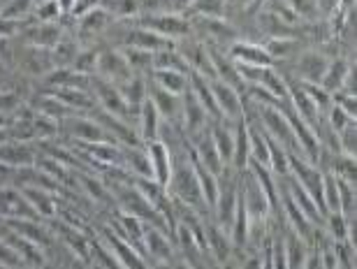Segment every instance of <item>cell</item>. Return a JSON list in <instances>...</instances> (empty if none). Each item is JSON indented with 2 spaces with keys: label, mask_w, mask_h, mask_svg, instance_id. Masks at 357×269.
I'll return each instance as SVG.
<instances>
[{
  "label": "cell",
  "mask_w": 357,
  "mask_h": 269,
  "mask_svg": "<svg viewBox=\"0 0 357 269\" xmlns=\"http://www.w3.org/2000/svg\"><path fill=\"white\" fill-rule=\"evenodd\" d=\"M172 158H174V153H172ZM167 193H169L172 200L185 204V207H190L195 211H202V214L209 211V209H206V204H204L202 190H199L195 169H192V165H190L188 144L183 146V153L174 158L172 176H169V183H167Z\"/></svg>",
  "instance_id": "cell-1"
},
{
  "label": "cell",
  "mask_w": 357,
  "mask_h": 269,
  "mask_svg": "<svg viewBox=\"0 0 357 269\" xmlns=\"http://www.w3.org/2000/svg\"><path fill=\"white\" fill-rule=\"evenodd\" d=\"M192 35L209 47L227 49L232 42L241 40L239 28L230 19H209V17H188Z\"/></svg>",
  "instance_id": "cell-2"
},
{
  "label": "cell",
  "mask_w": 357,
  "mask_h": 269,
  "mask_svg": "<svg viewBox=\"0 0 357 269\" xmlns=\"http://www.w3.org/2000/svg\"><path fill=\"white\" fill-rule=\"evenodd\" d=\"M330 59L332 56L325 54L320 47H304L295 54V59L290 61V70L285 72H290L299 84H320L327 72V66H330Z\"/></svg>",
  "instance_id": "cell-3"
},
{
  "label": "cell",
  "mask_w": 357,
  "mask_h": 269,
  "mask_svg": "<svg viewBox=\"0 0 357 269\" xmlns=\"http://www.w3.org/2000/svg\"><path fill=\"white\" fill-rule=\"evenodd\" d=\"M89 91H91L93 100H96V105L100 109L109 112V114L123 118V121H128V123H130V118H137L132 114V109L128 107V102L123 100V95H121L116 84L107 82V79H102V77H98V75H91Z\"/></svg>",
  "instance_id": "cell-4"
},
{
  "label": "cell",
  "mask_w": 357,
  "mask_h": 269,
  "mask_svg": "<svg viewBox=\"0 0 357 269\" xmlns=\"http://www.w3.org/2000/svg\"><path fill=\"white\" fill-rule=\"evenodd\" d=\"M239 197L246 209L248 221H269L271 218L269 200L251 169H244V172L239 174Z\"/></svg>",
  "instance_id": "cell-5"
},
{
  "label": "cell",
  "mask_w": 357,
  "mask_h": 269,
  "mask_svg": "<svg viewBox=\"0 0 357 269\" xmlns=\"http://www.w3.org/2000/svg\"><path fill=\"white\" fill-rule=\"evenodd\" d=\"M132 24L146 28V31L158 33L162 38L174 40V42L192 35L190 21L185 14H142V17L132 19Z\"/></svg>",
  "instance_id": "cell-6"
},
{
  "label": "cell",
  "mask_w": 357,
  "mask_h": 269,
  "mask_svg": "<svg viewBox=\"0 0 357 269\" xmlns=\"http://www.w3.org/2000/svg\"><path fill=\"white\" fill-rule=\"evenodd\" d=\"M61 132L68 134L75 144H93V141H116L102 125L96 123L89 114H73L61 121ZM119 144V141H116Z\"/></svg>",
  "instance_id": "cell-7"
},
{
  "label": "cell",
  "mask_w": 357,
  "mask_h": 269,
  "mask_svg": "<svg viewBox=\"0 0 357 269\" xmlns=\"http://www.w3.org/2000/svg\"><path fill=\"white\" fill-rule=\"evenodd\" d=\"M63 33H66V28H63L61 21L59 24H40V21L26 19V21H21L17 38L24 42V45L52 52L56 47V42L63 38Z\"/></svg>",
  "instance_id": "cell-8"
},
{
  "label": "cell",
  "mask_w": 357,
  "mask_h": 269,
  "mask_svg": "<svg viewBox=\"0 0 357 269\" xmlns=\"http://www.w3.org/2000/svg\"><path fill=\"white\" fill-rule=\"evenodd\" d=\"M96 75L102 77V79H107V82L116 84V86H121V84H126V82H130L132 77H135L130 66H128L123 52H121L119 47H105V49H100Z\"/></svg>",
  "instance_id": "cell-9"
},
{
  "label": "cell",
  "mask_w": 357,
  "mask_h": 269,
  "mask_svg": "<svg viewBox=\"0 0 357 269\" xmlns=\"http://www.w3.org/2000/svg\"><path fill=\"white\" fill-rule=\"evenodd\" d=\"M114 24H116V19H114L109 12L102 10L100 5H93L86 12H82L79 17H77L75 35L79 42H91V40H98L100 35L109 33Z\"/></svg>",
  "instance_id": "cell-10"
},
{
  "label": "cell",
  "mask_w": 357,
  "mask_h": 269,
  "mask_svg": "<svg viewBox=\"0 0 357 269\" xmlns=\"http://www.w3.org/2000/svg\"><path fill=\"white\" fill-rule=\"evenodd\" d=\"M211 84V93L216 100L220 121L227 123H237L244 118V95H239L232 86H227L220 79H209Z\"/></svg>",
  "instance_id": "cell-11"
},
{
  "label": "cell",
  "mask_w": 357,
  "mask_h": 269,
  "mask_svg": "<svg viewBox=\"0 0 357 269\" xmlns=\"http://www.w3.org/2000/svg\"><path fill=\"white\" fill-rule=\"evenodd\" d=\"M144 253L149 258L153 260L155 265H169L174 263V256H176V249H174V237L167 235L165 230L155 228V225H144Z\"/></svg>",
  "instance_id": "cell-12"
},
{
  "label": "cell",
  "mask_w": 357,
  "mask_h": 269,
  "mask_svg": "<svg viewBox=\"0 0 357 269\" xmlns=\"http://www.w3.org/2000/svg\"><path fill=\"white\" fill-rule=\"evenodd\" d=\"M14 218H35L40 221V216L35 214L31 202L26 200L21 188L12 186H0V221H14Z\"/></svg>",
  "instance_id": "cell-13"
},
{
  "label": "cell",
  "mask_w": 357,
  "mask_h": 269,
  "mask_svg": "<svg viewBox=\"0 0 357 269\" xmlns=\"http://www.w3.org/2000/svg\"><path fill=\"white\" fill-rule=\"evenodd\" d=\"M211 118L206 116L204 107L199 105V100L195 95L190 93V91H185L181 95V128H183V137L190 139L199 134L202 130L209 128Z\"/></svg>",
  "instance_id": "cell-14"
},
{
  "label": "cell",
  "mask_w": 357,
  "mask_h": 269,
  "mask_svg": "<svg viewBox=\"0 0 357 269\" xmlns=\"http://www.w3.org/2000/svg\"><path fill=\"white\" fill-rule=\"evenodd\" d=\"M185 141H188L190 153L199 160V165L209 169L213 176H220L227 169L223 165V160H220L216 146H213V139H211V134H209V128L202 130L199 134H195V137L185 139Z\"/></svg>",
  "instance_id": "cell-15"
},
{
  "label": "cell",
  "mask_w": 357,
  "mask_h": 269,
  "mask_svg": "<svg viewBox=\"0 0 357 269\" xmlns=\"http://www.w3.org/2000/svg\"><path fill=\"white\" fill-rule=\"evenodd\" d=\"M225 54L234 63H244V66H260V68L274 66V59L267 54V49L258 40H237L225 49Z\"/></svg>",
  "instance_id": "cell-16"
},
{
  "label": "cell",
  "mask_w": 357,
  "mask_h": 269,
  "mask_svg": "<svg viewBox=\"0 0 357 269\" xmlns=\"http://www.w3.org/2000/svg\"><path fill=\"white\" fill-rule=\"evenodd\" d=\"M17 63H19V68L24 70L26 75L40 77V79L47 72H52V70H54L52 52H47V49L31 47V45H24V42H21L19 49H17Z\"/></svg>",
  "instance_id": "cell-17"
},
{
  "label": "cell",
  "mask_w": 357,
  "mask_h": 269,
  "mask_svg": "<svg viewBox=\"0 0 357 269\" xmlns=\"http://www.w3.org/2000/svg\"><path fill=\"white\" fill-rule=\"evenodd\" d=\"M102 237H105V244L107 249L114 258H116V263L121 265V269H149L146 263H144V256L132 249L130 244L126 242L123 237L116 235V232H109V230H102Z\"/></svg>",
  "instance_id": "cell-18"
},
{
  "label": "cell",
  "mask_w": 357,
  "mask_h": 269,
  "mask_svg": "<svg viewBox=\"0 0 357 269\" xmlns=\"http://www.w3.org/2000/svg\"><path fill=\"white\" fill-rule=\"evenodd\" d=\"M5 228L14 232V235L28 239L35 246H40L42 251H47L54 244V235L49 232L47 225H42L35 218H14V221H5Z\"/></svg>",
  "instance_id": "cell-19"
},
{
  "label": "cell",
  "mask_w": 357,
  "mask_h": 269,
  "mask_svg": "<svg viewBox=\"0 0 357 269\" xmlns=\"http://www.w3.org/2000/svg\"><path fill=\"white\" fill-rule=\"evenodd\" d=\"M149 100L153 102V107L158 109V114L162 118V123L169 125H181V95H172L167 91H162L160 86L149 82Z\"/></svg>",
  "instance_id": "cell-20"
},
{
  "label": "cell",
  "mask_w": 357,
  "mask_h": 269,
  "mask_svg": "<svg viewBox=\"0 0 357 269\" xmlns=\"http://www.w3.org/2000/svg\"><path fill=\"white\" fill-rule=\"evenodd\" d=\"M146 153L151 158V167H153V179L160 183V186L167 188L169 183V176H172V165H174V158H172V146H167V141L162 139H153V141H146Z\"/></svg>",
  "instance_id": "cell-21"
},
{
  "label": "cell",
  "mask_w": 357,
  "mask_h": 269,
  "mask_svg": "<svg viewBox=\"0 0 357 269\" xmlns=\"http://www.w3.org/2000/svg\"><path fill=\"white\" fill-rule=\"evenodd\" d=\"M204 232H206V251H209V256L216 260L218 265L232 260V256L237 251H234V246H232L230 232L223 230L213 221H204Z\"/></svg>",
  "instance_id": "cell-22"
},
{
  "label": "cell",
  "mask_w": 357,
  "mask_h": 269,
  "mask_svg": "<svg viewBox=\"0 0 357 269\" xmlns=\"http://www.w3.org/2000/svg\"><path fill=\"white\" fill-rule=\"evenodd\" d=\"M38 148H35L31 141H5L0 144V162L12 169H21V167H33L38 162Z\"/></svg>",
  "instance_id": "cell-23"
},
{
  "label": "cell",
  "mask_w": 357,
  "mask_h": 269,
  "mask_svg": "<svg viewBox=\"0 0 357 269\" xmlns=\"http://www.w3.org/2000/svg\"><path fill=\"white\" fill-rule=\"evenodd\" d=\"M77 151L89 153L102 167H123V146L116 141H93V144H77Z\"/></svg>",
  "instance_id": "cell-24"
},
{
  "label": "cell",
  "mask_w": 357,
  "mask_h": 269,
  "mask_svg": "<svg viewBox=\"0 0 357 269\" xmlns=\"http://www.w3.org/2000/svg\"><path fill=\"white\" fill-rule=\"evenodd\" d=\"M209 134L213 139V146L223 160V165L230 169L232 162V153H234V123L227 121H211L209 123Z\"/></svg>",
  "instance_id": "cell-25"
},
{
  "label": "cell",
  "mask_w": 357,
  "mask_h": 269,
  "mask_svg": "<svg viewBox=\"0 0 357 269\" xmlns=\"http://www.w3.org/2000/svg\"><path fill=\"white\" fill-rule=\"evenodd\" d=\"M353 68H355V61H351L348 56H332L320 86H323L327 93H337V91L344 89V84Z\"/></svg>",
  "instance_id": "cell-26"
},
{
  "label": "cell",
  "mask_w": 357,
  "mask_h": 269,
  "mask_svg": "<svg viewBox=\"0 0 357 269\" xmlns=\"http://www.w3.org/2000/svg\"><path fill=\"white\" fill-rule=\"evenodd\" d=\"M160 128H162V118L158 114V109L153 107V102L146 98V102L142 105L139 116H137V134H139L142 144L160 139Z\"/></svg>",
  "instance_id": "cell-27"
},
{
  "label": "cell",
  "mask_w": 357,
  "mask_h": 269,
  "mask_svg": "<svg viewBox=\"0 0 357 269\" xmlns=\"http://www.w3.org/2000/svg\"><path fill=\"white\" fill-rule=\"evenodd\" d=\"M123 167L128 174L132 176H144V179H153V167L151 158L146 153V146H123Z\"/></svg>",
  "instance_id": "cell-28"
},
{
  "label": "cell",
  "mask_w": 357,
  "mask_h": 269,
  "mask_svg": "<svg viewBox=\"0 0 357 269\" xmlns=\"http://www.w3.org/2000/svg\"><path fill=\"white\" fill-rule=\"evenodd\" d=\"M79 52H82V42L77 40V35L73 31H66L63 38L56 42V47L52 49L54 68H73V63Z\"/></svg>",
  "instance_id": "cell-29"
},
{
  "label": "cell",
  "mask_w": 357,
  "mask_h": 269,
  "mask_svg": "<svg viewBox=\"0 0 357 269\" xmlns=\"http://www.w3.org/2000/svg\"><path fill=\"white\" fill-rule=\"evenodd\" d=\"M146 89H149V77H142V75H135L130 82H126L119 86L121 95H123V100L128 102V107L132 109L135 116H139L142 105H144L149 98Z\"/></svg>",
  "instance_id": "cell-30"
},
{
  "label": "cell",
  "mask_w": 357,
  "mask_h": 269,
  "mask_svg": "<svg viewBox=\"0 0 357 269\" xmlns=\"http://www.w3.org/2000/svg\"><path fill=\"white\" fill-rule=\"evenodd\" d=\"M28 105L33 107V112H38V114H42V116L54 118V121H59V123L66 121L68 116L77 114V112H73L66 102H61L59 98H54L52 93H42V95H38V100H31Z\"/></svg>",
  "instance_id": "cell-31"
},
{
  "label": "cell",
  "mask_w": 357,
  "mask_h": 269,
  "mask_svg": "<svg viewBox=\"0 0 357 269\" xmlns=\"http://www.w3.org/2000/svg\"><path fill=\"white\" fill-rule=\"evenodd\" d=\"M149 82L172 95H183L188 91V75L176 72V70H153L149 75Z\"/></svg>",
  "instance_id": "cell-32"
},
{
  "label": "cell",
  "mask_w": 357,
  "mask_h": 269,
  "mask_svg": "<svg viewBox=\"0 0 357 269\" xmlns=\"http://www.w3.org/2000/svg\"><path fill=\"white\" fill-rule=\"evenodd\" d=\"M21 193L28 202H31V207L35 209V214L40 218H54L56 211H59V202H56V197L49 193V190H40V188H21Z\"/></svg>",
  "instance_id": "cell-33"
},
{
  "label": "cell",
  "mask_w": 357,
  "mask_h": 269,
  "mask_svg": "<svg viewBox=\"0 0 357 269\" xmlns=\"http://www.w3.org/2000/svg\"><path fill=\"white\" fill-rule=\"evenodd\" d=\"M227 0H192L185 10V17H209V19H230Z\"/></svg>",
  "instance_id": "cell-34"
},
{
  "label": "cell",
  "mask_w": 357,
  "mask_h": 269,
  "mask_svg": "<svg viewBox=\"0 0 357 269\" xmlns=\"http://www.w3.org/2000/svg\"><path fill=\"white\" fill-rule=\"evenodd\" d=\"M248 134H246V121L234 123V153H232V162H230V169L232 172L241 174L244 169L248 167Z\"/></svg>",
  "instance_id": "cell-35"
},
{
  "label": "cell",
  "mask_w": 357,
  "mask_h": 269,
  "mask_svg": "<svg viewBox=\"0 0 357 269\" xmlns=\"http://www.w3.org/2000/svg\"><path fill=\"white\" fill-rule=\"evenodd\" d=\"M3 237L21 253V258L26 260L28 267H42V265H45V251H42L40 246H35L33 242H28V239H24V237L14 235V232H10V230H7Z\"/></svg>",
  "instance_id": "cell-36"
},
{
  "label": "cell",
  "mask_w": 357,
  "mask_h": 269,
  "mask_svg": "<svg viewBox=\"0 0 357 269\" xmlns=\"http://www.w3.org/2000/svg\"><path fill=\"white\" fill-rule=\"evenodd\" d=\"M123 52L128 66L135 75H151L153 72V54L151 52H144V49H135V47H119Z\"/></svg>",
  "instance_id": "cell-37"
},
{
  "label": "cell",
  "mask_w": 357,
  "mask_h": 269,
  "mask_svg": "<svg viewBox=\"0 0 357 269\" xmlns=\"http://www.w3.org/2000/svg\"><path fill=\"white\" fill-rule=\"evenodd\" d=\"M98 5L116 21H132L139 17V0H98Z\"/></svg>",
  "instance_id": "cell-38"
},
{
  "label": "cell",
  "mask_w": 357,
  "mask_h": 269,
  "mask_svg": "<svg viewBox=\"0 0 357 269\" xmlns=\"http://www.w3.org/2000/svg\"><path fill=\"white\" fill-rule=\"evenodd\" d=\"M61 232V239L66 244H70V249H73L77 256H79L82 260H89L91 258V246H89V239L82 235L79 230H75V228H70V225L66 223H59L56 225Z\"/></svg>",
  "instance_id": "cell-39"
},
{
  "label": "cell",
  "mask_w": 357,
  "mask_h": 269,
  "mask_svg": "<svg viewBox=\"0 0 357 269\" xmlns=\"http://www.w3.org/2000/svg\"><path fill=\"white\" fill-rule=\"evenodd\" d=\"M258 86L265 89L267 93H271V95L276 98V100L288 102V84H285L283 75L278 72L276 66H274V68H267V70H265V75H262V79H260Z\"/></svg>",
  "instance_id": "cell-40"
},
{
  "label": "cell",
  "mask_w": 357,
  "mask_h": 269,
  "mask_svg": "<svg viewBox=\"0 0 357 269\" xmlns=\"http://www.w3.org/2000/svg\"><path fill=\"white\" fill-rule=\"evenodd\" d=\"M40 0H5L3 10H0V17L12 19V21H26L33 17V10Z\"/></svg>",
  "instance_id": "cell-41"
},
{
  "label": "cell",
  "mask_w": 357,
  "mask_h": 269,
  "mask_svg": "<svg viewBox=\"0 0 357 269\" xmlns=\"http://www.w3.org/2000/svg\"><path fill=\"white\" fill-rule=\"evenodd\" d=\"M153 70H176V72L190 75V70L185 66V61L181 59V54L176 52V47L167 49V52L153 54Z\"/></svg>",
  "instance_id": "cell-42"
},
{
  "label": "cell",
  "mask_w": 357,
  "mask_h": 269,
  "mask_svg": "<svg viewBox=\"0 0 357 269\" xmlns=\"http://www.w3.org/2000/svg\"><path fill=\"white\" fill-rule=\"evenodd\" d=\"M98 54L100 49H93V47H82V52L77 54V59L73 63V68L77 75H84V77H91L96 75V68H98Z\"/></svg>",
  "instance_id": "cell-43"
},
{
  "label": "cell",
  "mask_w": 357,
  "mask_h": 269,
  "mask_svg": "<svg viewBox=\"0 0 357 269\" xmlns=\"http://www.w3.org/2000/svg\"><path fill=\"white\" fill-rule=\"evenodd\" d=\"M63 17L61 7L56 0H40L33 10V21H40V24H59Z\"/></svg>",
  "instance_id": "cell-44"
},
{
  "label": "cell",
  "mask_w": 357,
  "mask_h": 269,
  "mask_svg": "<svg viewBox=\"0 0 357 269\" xmlns=\"http://www.w3.org/2000/svg\"><path fill=\"white\" fill-rule=\"evenodd\" d=\"M295 17L299 19V24H313V21H320V12H318V3L316 0H285Z\"/></svg>",
  "instance_id": "cell-45"
},
{
  "label": "cell",
  "mask_w": 357,
  "mask_h": 269,
  "mask_svg": "<svg viewBox=\"0 0 357 269\" xmlns=\"http://www.w3.org/2000/svg\"><path fill=\"white\" fill-rule=\"evenodd\" d=\"M262 10L274 14L276 19L285 21L288 26H299V19L295 17V12H292V7L285 3V0H265V5H262Z\"/></svg>",
  "instance_id": "cell-46"
},
{
  "label": "cell",
  "mask_w": 357,
  "mask_h": 269,
  "mask_svg": "<svg viewBox=\"0 0 357 269\" xmlns=\"http://www.w3.org/2000/svg\"><path fill=\"white\" fill-rule=\"evenodd\" d=\"M0 265L7 269H26V260L21 258V253L3 237L0 239Z\"/></svg>",
  "instance_id": "cell-47"
},
{
  "label": "cell",
  "mask_w": 357,
  "mask_h": 269,
  "mask_svg": "<svg viewBox=\"0 0 357 269\" xmlns=\"http://www.w3.org/2000/svg\"><path fill=\"white\" fill-rule=\"evenodd\" d=\"M77 181H79L82 186L86 188V193L93 197V200H98V202H114V200H112V193H109V190H107L98 179H91L89 174L79 172V176H77Z\"/></svg>",
  "instance_id": "cell-48"
},
{
  "label": "cell",
  "mask_w": 357,
  "mask_h": 269,
  "mask_svg": "<svg viewBox=\"0 0 357 269\" xmlns=\"http://www.w3.org/2000/svg\"><path fill=\"white\" fill-rule=\"evenodd\" d=\"M302 89L306 91V95L313 100V105L318 107L320 114H325V112L332 107V93H327L320 84H302Z\"/></svg>",
  "instance_id": "cell-49"
},
{
  "label": "cell",
  "mask_w": 357,
  "mask_h": 269,
  "mask_svg": "<svg viewBox=\"0 0 357 269\" xmlns=\"http://www.w3.org/2000/svg\"><path fill=\"white\" fill-rule=\"evenodd\" d=\"M337 137H339V151L344 155L355 158V153H357V128H355V123H351L348 128L341 130Z\"/></svg>",
  "instance_id": "cell-50"
},
{
  "label": "cell",
  "mask_w": 357,
  "mask_h": 269,
  "mask_svg": "<svg viewBox=\"0 0 357 269\" xmlns=\"http://www.w3.org/2000/svg\"><path fill=\"white\" fill-rule=\"evenodd\" d=\"M332 102L337 105V107H341L346 112L348 116H353L355 118V95L353 93H346V91H337V93H332Z\"/></svg>",
  "instance_id": "cell-51"
},
{
  "label": "cell",
  "mask_w": 357,
  "mask_h": 269,
  "mask_svg": "<svg viewBox=\"0 0 357 269\" xmlns=\"http://www.w3.org/2000/svg\"><path fill=\"white\" fill-rule=\"evenodd\" d=\"M19 26H21L19 21L0 17V42H7V40L17 38V35H19Z\"/></svg>",
  "instance_id": "cell-52"
},
{
  "label": "cell",
  "mask_w": 357,
  "mask_h": 269,
  "mask_svg": "<svg viewBox=\"0 0 357 269\" xmlns=\"http://www.w3.org/2000/svg\"><path fill=\"white\" fill-rule=\"evenodd\" d=\"M239 269H262V249L248 253V256L241 260Z\"/></svg>",
  "instance_id": "cell-53"
},
{
  "label": "cell",
  "mask_w": 357,
  "mask_h": 269,
  "mask_svg": "<svg viewBox=\"0 0 357 269\" xmlns=\"http://www.w3.org/2000/svg\"><path fill=\"white\" fill-rule=\"evenodd\" d=\"M304 269H325L316 246H311V249H309V256H306V260H304Z\"/></svg>",
  "instance_id": "cell-54"
},
{
  "label": "cell",
  "mask_w": 357,
  "mask_h": 269,
  "mask_svg": "<svg viewBox=\"0 0 357 269\" xmlns=\"http://www.w3.org/2000/svg\"><path fill=\"white\" fill-rule=\"evenodd\" d=\"M318 3V12H320V19H327L337 12L339 7V0H316Z\"/></svg>",
  "instance_id": "cell-55"
},
{
  "label": "cell",
  "mask_w": 357,
  "mask_h": 269,
  "mask_svg": "<svg viewBox=\"0 0 357 269\" xmlns=\"http://www.w3.org/2000/svg\"><path fill=\"white\" fill-rule=\"evenodd\" d=\"M56 3H59L63 17H68V14L75 12V7H77V3H79V0H56Z\"/></svg>",
  "instance_id": "cell-56"
},
{
  "label": "cell",
  "mask_w": 357,
  "mask_h": 269,
  "mask_svg": "<svg viewBox=\"0 0 357 269\" xmlns=\"http://www.w3.org/2000/svg\"><path fill=\"white\" fill-rule=\"evenodd\" d=\"M10 123H12V116L0 112V128H10Z\"/></svg>",
  "instance_id": "cell-57"
},
{
  "label": "cell",
  "mask_w": 357,
  "mask_h": 269,
  "mask_svg": "<svg viewBox=\"0 0 357 269\" xmlns=\"http://www.w3.org/2000/svg\"><path fill=\"white\" fill-rule=\"evenodd\" d=\"M357 0H339V7L337 10H351V7H355Z\"/></svg>",
  "instance_id": "cell-58"
},
{
  "label": "cell",
  "mask_w": 357,
  "mask_h": 269,
  "mask_svg": "<svg viewBox=\"0 0 357 269\" xmlns=\"http://www.w3.org/2000/svg\"><path fill=\"white\" fill-rule=\"evenodd\" d=\"M220 269H239V265L234 263V260H227V263L220 265Z\"/></svg>",
  "instance_id": "cell-59"
},
{
  "label": "cell",
  "mask_w": 357,
  "mask_h": 269,
  "mask_svg": "<svg viewBox=\"0 0 357 269\" xmlns=\"http://www.w3.org/2000/svg\"><path fill=\"white\" fill-rule=\"evenodd\" d=\"M172 269H192L185 260H181V263H172Z\"/></svg>",
  "instance_id": "cell-60"
},
{
  "label": "cell",
  "mask_w": 357,
  "mask_h": 269,
  "mask_svg": "<svg viewBox=\"0 0 357 269\" xmlns=\"http://www.w3.org/2000/svg\"><path fill=\"white\" fill-rule=\"evenodd\" d=\"M153 269H172V263H169V265H155Z\"/></svg>",
  "instance_id": "cell-61"
},
{
  "label": "cell",
  "mask_w": 357,
  "mask_h": 269,
  "mask_svg": "<svg viewBox=\"0 0 357 269\" xmlns=\"http://www.w3.org/2000/svg\"><path fill=\"white\" fill-rule=\"evenodd\" d=\"M0 269H7V267H3V265H0Z\"/></svg>",
  "instance_id": "cell-62"
}]
</instances>
